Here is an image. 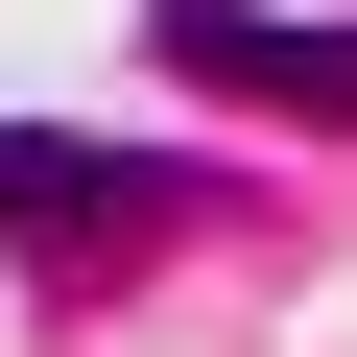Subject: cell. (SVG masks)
Masks as SVG:
<instances>
[{"label": "cell", "mask_w": 357, "mask_h": 357, "mask_svg": "<svg viewBox=\"0 0 357 357\" xmlns=\"http://www.w3.org/2000/svg\"><path fill=\"white\" fill-rule=\"evenodd\" d=\"M143 215H167L143 167H96V143H48V119H0V238H48V262H72V238H143Z\"/></svg>", "instance_id": "2"}, {"label": "cell", "mask_w": 357, "mask_h": 357, "mask_svg": "<svg viewBox=\"0 0 357 357\" xmlns=\"http://www.w3.org/2000/svg\"><path fill=\"white\" fill-rule=\"evenodd\" d=\"M167 72H215L262 119H357V24H262V0H167Z\"/></svg>", "instance_id": "1"}]
</instances>
